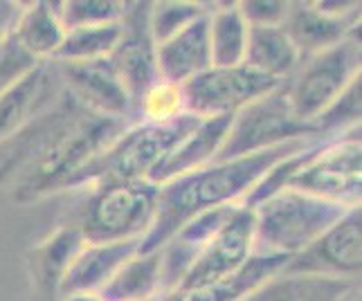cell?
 <instances>
[{
	"instance_id": "cell-1",
	"label": "cell",
	"mask_w": 362,
	"mask_h": 301,
	"mask_svg": "<svg viewBox=\"0 0 362 301\" xmlns=\"http://www.w3.org/2000/svg\"><path fill=\"white\" fill-rule=\"evenodd\" d=\"M322 140H293L281 146H272L261 153L236 158L228 162H211L192 173H185L160 187L156 218L140 243V252H156L198 214L226 205H239L247 191L257 184L272 165L313 146Z\"/></svg>"
},
{
	"instance_id": "cell-2",
	"label": "cell",
	"mask_w": 362,
	"mask_h": 301,
	"mask_svg": "<svg viewBox=\"0 0 362 301\" xmlns=\"http://www.w3.org/2000/svg\"><path fill=\"white\" fill-rule=\"evenodd\" d=\"M129 126L131 122L127 119H113L81 110L23 169L11 184L14 198L18 203H34L45 196L68 191L74 175Z\"/></svg>"
},
{
	"instance_id": "cell-3",
	"label": "cell",
	"mask_w": 362,
	"mask_h": 301,
	"mask_svg": "<svg viewBox=\"0 0 362 301\" xmlns=\"http://www.w3.org/2000/svg\"><path fill=\"white\" fill-rule=\"evenodd\" d=\"M201 117L182 112L169 122H135L104 146L70 182V189L148 180L173 148L189 135Z\"/></svg>"
},
{
	"instance_id": "cell-4",
	"label": "cell",
	"mask_w": 362,
	"mask_h": 301,
	"mask_svg": "<svg viewBox=\"0 0 362 301\" xmlns=\"http://www.w3.org/2000/svg\"><path fill=\"white\" fill-rule=\"evenodd\" d=\"M349 209L286 187L255 207V254L291 259L333 228Z\"/></svg>"
},
{
	"instance_id": "cell-5",
	"label": "cell",
	"mask_w": 362,
	"mask_h": 301,
	"mask_svg": "<svg viewBox=\"0 0 362 301\" xmlns=\"http://www.w3.org/2000/svg\"><path fill=\"white\" fill-rule=\"evenodd\" d=\"M158 194L151 180L93 187L68 223L90 245L142 241L156 218Z\"/></svg>"
},
{
	"instance_id": "cell-6",
	"label": "cell",
	"mask_w": 362,
	"mask_h": 301,
	"mask_svg": "<svg viewBox=\"0 0 362 301\" xmlns=\"http://www.w3.org/2000/svg\"><path fill=\"white\" fill-rule=\"evenodd\" d=\"M362 74L360 28L344 41L324 49L320 54L299 61L297 70L286 79V95L295 115L313 126L315 117L327 108L344 88Z\"/></svg>"
},
{
	"instance_id": "cell-7",
	"label": "cell",
	"mask_w": 362,
	"mask_h": 301,
	"mask_svg": "<svg viewBox=\"0 0 362 301\" xmlns=\"http://www.w3.org/2000/svg\"><path fill=\"white\" fill-rule=\"evenodd\" d=\"M308 137H315V129L295 115L286 95V85L281 83L232 117L214 162L245 158L293 140H308Z\"/></svg>"
},
{
	"instance_id": "cell-8",
	"label": "cell",
	"mask_w": 362,
	"mask_h": 301,
	"mask_svg": "<svg viewBox=\"0 0 362 301\" xmlns=\"http://www.w3.org/2000/svg\"><path fill=\"white\" fill-rule=\"evenodd\" d=\"M288 187L331 203L358 207L362 189L360 126L320 142L313 158L297 171Z\"/></svg>"
},
{
	"instance_id": "cell-9",
	"label": "cell",
	"mask_w": 362,
	"mask_h": 301,
	"mask_svg": "<svg viewBox=\"0 0 362 301\" xmlns=\"http://www.w3.org/2000/svg\"><path fill=\"white\" fill-rule=\"evenodd\" d=\"M284 81L272 79L264 72L247 68L245 64L232 68H207L196 74L189 81H185L182 99L185 112L201 119L236 115L241 108L252 104L255 99L268 95Z\"/></svg>"
},
{
	"instance_id": "cell-10",
	"label": "cell",
	"mask_w": 362,
	"mask_h": 301,
	"mask_svg": "<svg viewBox=\"0 0 362 301\" xmlns=\"http://www.w3.org/2000/svg\"><path fill=\"white\" fill-rule=\"evenodd\" d=\"M362 270V209L351 207L302 252L288 259L279 274H306L360 281Z\"/></svg>"
},
{
	"instance_id": "cell-11",
	"label": "cell",
	"mask_w": 362,
	"mask_h": 301,
	"mask_svg": "<svg viewBox=\"0 0 362 301\" xmlns=\"http://www.w3.org/2000/svg\"><path fill=\"white\" fill-rule=\"evenodd\" d=\"M252 254H255V209L234 205L232 214L207 238V243L201 247L192 268L187 270L182 281L176 288L187 290V288H198L205 283H214L223 277H230Z\"/></svg>"
},
{
	"instance_id": "cell-12",
	"label": "cell",
	"mask_w": 362,
	"mask_h": 301,
	"mask_svg": "<svg viewBox=\"0 0 362 301\" xmlns=\"http://www.w3.org/2000/svg\"><path fill=\"white\" fill-rule=\"evenodd\" d=\"M151 3H124L122 11V36L119 43L108 57L110 68L115 70L124 90L133 104V115L140 106V99L151 88L158 77L156 66V41L148 28Z\"/></svg>"
},
{
	"instance_id": "cell-13",
	"label": "cell",
	"mask_w": 362,
	"mask_h": 301,
	"mask_svg": "<svg viewBox=\"0 0 362 301\" xmlns=\"http://www.w3.org/2000/svg\"><path fill=\"white\" fill-rule=\"evenodd\" d=\"M54 66L64 90L81 108L95 112V115L127 119L135 124L131 97L124 90L115 70L110 68L108 59L81 61V64L54 61Z\"/></svg>"
},
{
	"instance_id": "cell-14",
	"label": "cell",
	"mask_w": 362,
	"mask_h": 301,
	"mask_svg": "<svg viewBox=\"0 0 362 301\" xmlns=\"http://www.w3.org/2000/svg\"><path fill=\"white\" fill-rule=\"evenodd\" d=\"M64 95L54 61L36 66L28 77L0 93V144L47 110Z\"/></svg>"
},
{
	"instance_id": "cell-15",
	"label": "cell",
	"mask_w": 362,
	"mask_h": 301,
	"mask_svg": "<svg viewBox=\"0 0 362 301\" xmlns=\"http://www.w3.org/2000/svg\"><path fill=\"white\" fill-rule=\"evenodd\" d=\"M284 32L299 57H313L344 41L356 28H360V11L349 16H331L315 7V3H291Z\"/></svg>"
},
{
	"instance_id": "cell-16",
	"label": "cell",
	"mask_w": 362,
	"mask_h": 301,
	"mask_svg": "<svg viewBox=\"0 0 362 301\" xmlns=\"http://www.w3.org/2000/svg\"><path fill=\"white\" fill-rule=\"evenodd\" d=\"M209 14L201 16L178 34H173L171 39L156 45V66L162 81L182 85L196 74L211 68Z\"/></svg>"
},
{
	"instance_id": "cell-17",
	"label": "cell",
	"mask_w": 362,
	"mask_h": 301,
	"mask_svg": "<svg viewBox=\"0 0 362 301\" xmlns=\"http://www.w3.org/2000/svg\"><path fill=\"white\" fill-rule=\"evenodd\" d=\"M83 245L86 241L79 230L70 223H61L52 234L30 249L28 268L32 285L45 301H54L59 297L61 281Z\"/></svg>"
},
{
	"instance_id": "cell-18",
	"label": "cell",
	"mask_w": 362,
	"mask_h": 301,
	"mask_svg": "<svg viewBox=\"0 0 362 301\" xmlns=\"http://www.w3.org/2000/svg\"><path fill=\"white\" fill-rule=\"evenodd\" d=\"M286 263H288V256L252 254L230 277L198 288H187V290L176 288V290L162 293L156 301H241L261 283L279 274Z\"/></svg>"
},
{
	"instance_id": "cell-19",
	"label": "cell",
	"mask_w": 362,
	"mask_h": 301,
	"mask_svg": "<svg viewBox=\"0 0 362 301\" xmlns=\"http://www.w3.org/2000/svg\"><path fill=\"white\" fill-rule=\"evenodd\" d=\"M142 241H124V243H86L83 249L72 261L64 281L59 288V297L74 293H99L113 279V274L131 256L140 252Z\"/></svg>"
},
{
	"instance_id": "cell-20",
	"label": "cell",
	"mask_w": 362,
	"mask_h": 301,
	"mask_svg": "<svg viewBox=\"0 0 362 301\" xmlns=\"http://www.w3.org/2000/svg\"><path fill=\"white\" fill-rule=\"evenodd\" d=\"M232 117L234 115H223V117H209L198 122V126L160 162V167L151 173L148 180L153 184H165L173 178H178V175L192 173L196 169L211 165L223 140H226Z\"/></svg>"
},
{
	"instance_id": "cell-21",
	"label": "cell",
	"mask_w": 362,
	"mask_h": 301,
	"mask_svg": "<svg viewBox=\"0 0 362 301\" xmlns=\"http://www.w3.org/2000/svg\"><path fill=\"white\" fill-rule=\"evenodd\" d=\"M14 36L39 64L54 61L66 39V28L59 18V5L43 3V0L23 5Z\"/></svg>"
},
{
	"instance_id": "cell-22",
	"label": "cell",
	"mask_w": 362,
	"mask_h": 301,
	"mask_svg": "<svg viewBox=\"0 0 362 301\" xmlns=\"http://www.w3.org/2000/svg\"><path fill=\"white\" fill-rule=\"evenodd\" d=\"M299 52L291 43L284 28H247L243 64L272 79L286 81L297 70Z\"/></svg>"
},
{
	"instance_id": "cell-23",
	"label": "cell",
	"mask_w": 362,
	"mask_h": 301,
	"mask_svg": "<svg viewBox=\"0 0 362 301\" xmlns=\"http://www.w3.org/2000/svg\"><path fill=\"white\" fill-rule=\"evenodd\" d=\"M162 295V261L160 249L137 252L113 274L99 297L104 301H146Z\"/></svg>"
},
{
	"instance_id": "cell-24",
	"label": "cell",
	"mask_w": 362,
	"mask_h": 301,
	"mask_svg": "<svg viewBox=\"0 0 362 301\" xmlns=\"http://www.w3.org/2000/svg\"><path fill=\"white\" fill-rule=\"evenodd\" d=\"M360 281L306 277V274H274L241 301H338Z\"/></svg>"
},
{
	"instance_id": "cell-25",
	"label": "cell",
	"mask_w": 362,
	"mask_h": 301,
	"mask_svg": "<svg viewBox=\"0 0 362 301\" xmlns=\"http://www.w3.org/2000/svg\"><path fill=\"white\" fill-rule=\"evenodd\" d=\"M247 43V23L236 3H216L209 14V52L214 68L241 66Z\"/></svg>"
},
{
	"instance_id": "cell-26",
	"label": "cell",
	"mask_w": 362,
	"mask_h": 301,
	"mask_svg": "<svg viewBox=\"0 0 362 301\" xmlns=\"http://www.w3.org/2000/svg\"><path fill=\"white\" fill-rule=\"evenodd\" d=\"M122 23H102V25H86L66 32L64 45L59 47L54 61L66 64H81V61H99L108 59L119 43Z\"/></svg>"
},
{
	"instance_id": "cell-27",
	"label": "cell",
	"mask_w": 362,
	"mask_h": 301,
	"mask_svg": "<svg viewBox=\"0 0 362 301\" xmlns=\"http://www.w3.org/2000/svg\"><path fill=\"white\" fill-rule=\"evenodd\" d=\"M360 115H362V74L349 83L344 88V93L340 97H335L315 117L313 122L315 137L322 142L333 140V137L360 126Z\"/></svg>"
},
{
	"instance_id": "cell-28",
	"label": "cell",
	"mask_w": 362,
	"mask_h": 301,
	"mask_svg": "<svg viewBox=\"0 0 362 301\" xmlns=\"http://www.w3.org/2000/svg\"><path fill=\"white\" fill-rule=\"evenodd\" d=\"M214 3H192V0H162L151 3V14H148V28L156 45L171 39L173 34L185 30L201 16L209 14Z\"/></svg>"
},
{
	"instance_id": "cell-29",
	"label": "cell",
	"mask_w": 362,
	"mask_h": 301,
	"mask_svg": "<svg viewBox=\"0 0 362 301\" xmlns=\"http://www.w3.org/2000/svg\"><path fill=\"white\" fill-rule=\"evenodd\" d=\"M317 146H320V142L313 144V146H308V148H304V150H299V153H295V155H288V158L279 160L277 165H272L257 180V184L247 191V196L241 200L239 205H243L247 209H255L261 203H266L268 198H272L274 194H279L281 189H286V187L291 184V180L297 175V171L302 169L310 158H313Z\"/></svg>"
},
{
	"instance_id": "cell-30",
	"label": "cell",
	"mask_w": 362,
	"mask_h": 301,
	"mask_svg": "<svg viewBox=\"0 0 362 301\" xmlns=\"http://www.w3.org/2000/svg\"><path fill=\"white\" fill-rule=\"evenodd\" d=\"M185 112L182 88L178 83H169L158 79L144 97L135 112V122H169Z\"/></svg>"
},
{
	"instance_id": "cell-31",
	"label": "cell",
	"mask_w": 362,
	"mask_h": 301,
	"mask_svg": "<svg viewBox=\"0 0 362 301\" xmlns=\"http://www.w3.org/2000/svg\"><path fill=\"white\" fill-rule=\"evenodd\" d=\"M59 5V18L64 23L66 32L74 28H86V25H102L115 23L122 18L124 3L115 0H68Z\"/></svg>"
},
{
	"instance_id": "cell-32",
	"label": "cell",
	"mask_w": 362,
	"mask_h": 301,
	"mask_svg": "<svg viewBox=\"0 0 362 301\" xmlns=\"http://www.w3.org/2000/svg\"><path fill=\"white\" fill-rule=\"evenodd\" d=\"M36 66H39V61L16 41V36H7L0 43V93H5L7 88L28 77Z\"/></svg>"
},
{
	"instance_id": "cell-33",
	"label": "cell",
	"mask_w": 362,
	"mask_h": 301,
	"mask_svg": "<svg viewBox=\"0 0 362 301\" xmlns=\"http://www.w3.org/2000/svg\"><path fill=\"white\" fill-rule=\"evenodd\" d=\"M236 5L247 28H281L291 9L286 0H243Z\"/></svg>"
},
{
	"instance_id": "cell-34",
	"label": "cell",
	"mask_w": 362,
	"mask_h": 301,
	"mask_svg": "<svg viewBox=\"0 0 362 301\" xmlns=\"http://www.w3.org/2000/svg\"><path fill=\"white\" fill-rule=\"evenodd\" d=\"M23 3H7V0H0V43H3L7 36L14 34V28L21 18Z\"/></svg>"
},
{
	"instance_id": "cell-35",
	"label": "cell",
	"mask_w": 362,
	"mask_h": 301,
	"mask_svg": "<svg viewBox=\"0 0 362 301\" xmlns=\"http://www.w3.org/2000/svg\"><path fill=\"white\" fill-rule=\"evenodd\" d=\"M61 299L64 301H104L99 297V293H74V295H66Z\"/></svg>"
},
{
	"instance_id": "cell-36",
	"label": "cell",
	"mask_w": 362,
	"mask_h": 301,
	"mask_svg": "<svg viewBox=\"0 0 362 301\" xmlns=\"http://www.w3.org/2000/svg\"><path fill=\"white\" fill-rule=\"evenodd\" d=\"M338 301H360V283H356V285L349 288V290H346Z\"/></svg>"
},
{
	"instance_id": "cell-37",
	"label": "cell",
	"mask_w": 362,
	"mask_h": 301,
	"mask_svg": "<svg viewBox=\"0 0 362 301\" xmlns=\"http://www.w3.org/2000/svg\"><path fill=\"white\" fill-rule=\"evenodd\" d=\"M146 301H156V299H146Z\"/></svg>"
}]
</instances>
